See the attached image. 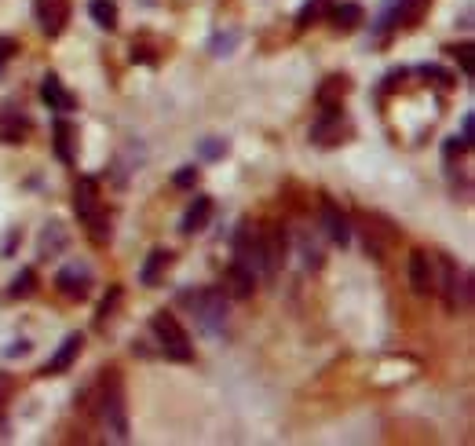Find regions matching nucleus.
I'll list each match as a JSON object with an SVG mask.
<instances>
[{"instance_id":"obj_27","label":"nucleus","mask_w":475,"mask_h":446,"mask_svg":"<svg viewBox=\"0 0 475 446\" xmlns=\"http://www.w3.org/2000/svg\"><path fill=\"white\" fill-rule=\"evenodd\" d=\"M194 183H197V169H190V165H187V169H179V172H176V187H194Z\"/></svg>"},{"instance_id":"obj_18","label":"nucleus","mask_w":475,"mask_h":446,"mask_svg":"<svg viewBox=\"0 0 475 446\" xmlns=\"http://www.w3.org/2000/svg\"><path fill=\"white\" fill-rule=\"evenodd\" d=\"M169 264H172V253H169V249H154V253H151V260L143 264L140 282H143V285H158V282H161V274L169 271Z\"/></svg>"},{"instance_id":"obj_7","label":"nucleus","mask_w":475,"mask_h":446,"mask_svg":"<svg viewBox=\"0 0 475 446\" xmlns=\"http://www.w3.org/2000/svg\"><path fill=\"white\" fill-rule=\"evenodd\" d=\"M55 289H59L62 296H70V301H85V296L92 293V274H88V267H78V264L62 267V271L55 274Z\"/></svg>"},{"instance_id":"obj_11","label":"nucleus","mask_w":475,"mask_h":446,"mask_svg":"<svg viewBox=\"0 0 475 446\" xmlns=\"http://www.w3.org/2000/svg\"><path fill=\"white\" fill-rule=\"evenodd\" d=\"M344 135V121H341V110H322V121L311 125V139L322 143V146H333L341 143Z\"/></svg>"},{"instance_id":"obj_4","label":"nucleus","mask_w":475,"mask_h":446,"mask_svg":"<svg viewBox=\"0 0 475 446\" xmlns=\"http://www.w3.org/2000/svg\"><path fill=\"white\" fill-rule=\"evenodd\" d=\"M151 330H154L158 348H161V355H165V358H172V362H190V358H194L190 337H187V330L179 326V319H176V315L158 311V315L151 319Z\"/></svg>"},{"instance_id":"obj_24","label":"nucleus","mask_w":475,"mask_h":446,"mask_svg":"<svg viewBox=\"0 0 475 446\" xmlns=\"http://www.w3.org/2000/svg\"><path fill=\"white\" fill-rule=\"evenodd\" d=\"M329 8V0H307V5L300 8V15H297V26L304 30V26H311L315 19H322V12Z\"/></svg>"},{"instance_id":"obj_12","label":"nucleus","mask_w":475,"mask_h":446,"mask_svg":"<svg viewBox=\"0 0 475 446\" xmlns=\"http://www.w3.org/2000/svg\"><path fill=\"white\" fill-rule=\"evenodd\" d=\"M30 117L26 114H19V110H12V107H0V139L5 143H23L26 135H30Z\"/></svg>"},{"instance_id":"obj_25","label":"nucleus","mask_w":475,"mask_h":446,"mask_svg":"<svg viewBox=\"0 0 475 446\" xmlns=\"http://www.w3.org/2000/svg\"><path fill=\"white\" fill-rule=\"evenodd\" d=\"M197 154L206 158V162H216V158H224V154H227V143H224V139H206V143L197 146Z\"/></svg>"},{"instance_id":"obj_22","label":"nucleus","mask_w":475,"mask_h":446,"mask_svg":"<svg viewBox=\"0 0 475 446\" xmlns=\"http://www.w3.org/2000/svg\"><path fill=\"white\" fill-rule=\"evenodd\" d=\"M37 289V271L33 267H23L15 278H12V289H8V301H19V296H30Z\"/></svg>"},{"instance_id":"obj_31","label":"nucleus","mask_w":475,"mask_h":446,"mask_svg":"<svg viewBox=\"0 0 475 446\" xmlns=\"http://www.w3.org/2000/svg\"><path fill=\"white\" fill-rule=\"evenodd\" d=\"M5 355H8V358H23V355H30V340H15L12 348H5Z\"/></svg>"},{"instance_id":"obj_26","label":"nucleus","mask_w":475,"mask_h":446,"mask_svg":"<svg viewBox=\"0 0 475 446\" xmlns=\"http://www.w3.org/2000/svg\"><path fill=\"white\" fill-rule=\"evenodd\" d=\"M117 304H121V285H110V296H106V301L99 304V315H96V322L103 326V322L114 315V308H117Z\"/></svg>"},{"instance_id":"obj_20","label":"nucleus","mask_w":475,"mask_h":446,"mask_svg":"<svg viewBox=\"0 0 475 446\" xmlns=\"http://www.w3.org/2000/svg\"><path fill=\"white\" fill-rule=\"evenodd\" d=\"M329 23H333L336 30H355V26L362 23V8H359V5H333V8H329Z\"/></svg>"},{"instance_id":"obj_9","label":"nucleus","mask_w":475,"mask_h":446,"mask_svg":"<svg viewBox=\"0 0 475 446\" xmlns=\"http://www.w3.org/2000/svg\"><path fill=\"white\" fill-rule=\"evenodd\" d=\"M428 8H432V0H395L380 26H417Z\"/></svg>"},{"instance_id":"obj_10","label":"nucleus","mask_w":475,"mask_h":446,"mask_svg":"<svg viewBox=\"0 0 475 446\" xmlns=\"http://www.w3.org/2000/svg\"><path fill=\"white\" fill-rule=\"evenodd\" d=\"M322 228L329 235V242H336V246H348L352 242V219L341 209H336L333 201L322 205Z\"/></svg>"},{"instance_id":"obj_14","label":"nucleus","mask_w":475,"mask_h":446,"mask_svg":"<svg viewBox=\"0 0 475 446\" xmlns=\"http://www.w3.org/2000/svg\"><path fill=\"white\" fill-rule=\"evenodd\" d=\"M41 99L51 107V110H62V114H70L78 103H74V96L62 88V81L55 78V73H48V78L41 81Z\"/></svg>"},{"instance_id":"obj_13","label":"nucleus","mask_w":475,"mask_h":446,"mask_svg":"<svg viewBox=\"0 0 475 446\" xmlns=\"http://www.w3.org/2000/svg\"><path fill=\"white\" fill-rule=\"evenodd\" d=\"M81 348H85V337H81V333H70V337H66L62 348L55 351V358L44 366V377H48V374H62V369H70V366L78 362Z\"/></svg>"},{"instance_id":"obj_15","label":"nucleus","mask_w":475,"mask_h":446,"mask_svg":"<svg viewBox=\"0 0 475 446\" xmlns=\"http://www.w3.org/2000/svg\"><path fill=\"white\" fill-rule=\"evenodd\" d=\"M74 143H78L74 125H70V121H55V154H59L62 165H74V162H78Z\"/></svg>"},{"instance_id":"obj_29","label":"nucleus","mask_w":475,"mask_h":446,"mask_svg":"<svg viewBox=\"0 0 475 446\" xmlns=\"http://www.w3.org/2000/svg\"><path fill=\"white\" fill-rule=\"evenodd\" d=\"M15 392V381L8 377V374H0V406H5L8 403V395Z\"/></svg>"},{"instance_id":"obj_17","label":"nucleus","mask_w":475,"mask_h":446,"mask_svg":"<svg viewBox=\"0 0 475 446\" xmlns=\"http://www.w3.org/2000/svg\"><path fill=\"white\" fill-rule=\"evenodd\" d=\"M209 216H213V198H194V205H190L187 216H183V235L201 231V228L209 223Z\"/></svg>"},{"instance_id":"obj_28","label":"nucleus","mask_w":475,"mask_h":446,"mask_svg":"<svg viewBox=\"0 0 475 446\" xmlns=\"http://www.w3.org/2000/svg\"><path fill=\"white\" fill-rule=\"evenodd\" d=\"M15 51H19V44H15L12 37H0V66H5V62H8Z\"/></svg>"},{"instance_id":"obj_33","label":"nucleus","mask_w":475,"mask_h":446,"mask_svg":"<svg viewBox=\"0 0 475 446\" xmlns=\"http://www.w3.org/2000/svg\"><path fill=\"white\" fill-rule=\"evenodd\" d=\"M8 428V421H5V413H0V432H5Z\"/></svg>"},{"instance_id":"obj_2","label":"nucleus","mask_w":475,"mask_h":446,"mask_svg":"<svg viewBox=\"0 0 475 446\" xmlns=\"http://www.w3.org/2000/svg\"><path fill=\"white\" fill-rule=\"evenodd\" d=\"M74 212L81 216V223L88 228L92 242H110V216L103 212L99 205V190H96V180H78L74 187Z\"/></svg>"},{"instance_id":"obj_5","label":"nucleus","mask_w":475,"mask_h":446,"mask_svg":"<svg viewBox=\"0 0 475 446\" xmlns=\"http://www.w3.org/2000/svg\"><path fill=\"white\" fill-rule=\"evenodd\" d=\"M183 301L190 304V311L197 315V322H201L206 333H220L224 330V322H227V296L220 289H201V293L183 296Z\"/></svg>"},{"instance_id":"obj_1","label":"nucleus","mask_w":475,"mask_h":446,"mask_svg":"<svg viewBox=\"0 0 475 446\" xmlns=\"http://www.w3.org/2000/svg\"><path fill=\"white\" fill-rule=\"evenodd\" d=\"M99 417L114 439H128V406H124V385L117 369H106V377L99 385Z\"/></svg>"},{"instance_id":"obj_21","label":"nucleus","mask_w":475,"mask_h":446,"mask_svg":"<svg viewBox=\"0 0 475 446\" xmlns=\"http://www.w3.org/2000/svg\"><path fill=\"white\" fill-rule=\"evenodd\" d=\"M88 15H92V23L99 30H117V5H114V0H92Z\"/></svg>"},{"instance_id":"obj_30","label":"nucleus","mask_w":475,"mask_h":446,"mask_svg":"<svg viewBox=\"0 0 475 446\" xmlns=\"http://www.w3.org/2000/svg\"><path fill=\"white\" fill-rule=\"evenodd\" d=\"M234 44H238V33H227V37H216V41H213V51H216V55H224V48H234Z\"/></svg>"},{"instance_id":"obj_32","label":"nucleus","mask_w":475,"mask_h":446,"mask_svg":"<svg viewBox=\"0 0 475 446\" xmlns=\"http://www.w3.org/2000/svg\"><path fill=\"white\" fill-rule=\"evenodd\" d=\"M421 73H425V78H435V81H439V85H450V73H443V70H439V66H425V70H421Z\"/></svg>"},{"instance_id":"obj_19","label":"nucleus","mask_w":475,"mask_h":446,"mask_svg":"<svg viewBox=\"0 0 475 446\" xmlns=\"http://www.w3.org/2000/svg\"><path fill=\"white\" fill-rule=\"evenodd\" d=\"M227 282H231V293L234 296H252V289H256V274L245 264H231L227 267Z\"/></svg>"},{"instance_id":"obj_3","label":"nucleus","mask_w":475,"mask_h":446,"mask_svg":"<svg viewBox=\"0 0 475 446\" xmlns=\"http://www.w3.org/2000/svg\"><path fill=\"white\" fill-rule=\"evenodd\" d=\"M435 289L443 293V304L446 311H468L471 308V274L464 267H457L453 260H443L439 264V274H435Z\"/></svg>"},{"instance_id":"obj_8","label":"nucleus","mask_w":475,"mask_h":446,"mask_svg":"<svg viewBox=\"0 0 475 446\" xmlns=\"http://www.w3.org/2000/svg\"><path fill=\"white\" fill-rule=\"evenodd\" d=\"M410 289H414L417 296L435 293V264H432V256H428L425 249L410 253Z\"/></svg>"},{"instance_id":"obj_6","label":"nucleus","mask_w":475,"mask_h":446,"mask_svg":"<svg viewBox=\"0 0 475 446\" xmlns=\"http://www.w3.org/2000/svg\"><path fill=\"white\" fill-rule=\"evenodd\" d=\"M33 19L48 37H59L70 23V0H33Z\"/></svg>"},{"instance_id":"obj_23","label":"nucleus","mask_w":475,"mask_h":446,"mask_svg":"<svg viewBox=\"0 0 475 446\" xmlns=\"http://www.w3.org/2000/svg\"><path fill=\"white\" fill-rule=\"evenodd\" d=\"M457 62H461V70H464V78H475V48L471 44H453V48H446Z\"/></svg>"},{"instance_id":"obj_16","label":"nucleus","mask_w":475,"mask_h":446,"mask_svg":"<svg viewBox=\"0 0 475 446\" xmlns=\"http://www.w3.org/2000/svg\"><path fill=\"white\" fill-rule=\"evenodd\" d=\"M348 96V78H325V85L318 88V107L322 110H341Z\"/></svg>"}]
</instances>
